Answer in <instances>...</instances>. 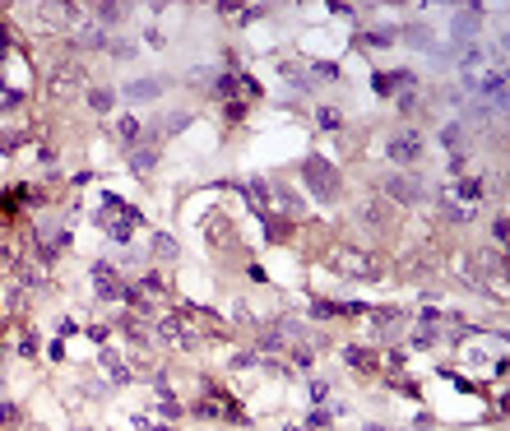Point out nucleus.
<instances>
[{"label":"nucleus","instance_id":"nucleus-1","mask_svg":"<svg viewBox=\"0 0 510 431\" xmlns=\"http://www.w3.org/2000/svg\"><path fill=\"white\" fill-rule=\"evenodd\" d=\"M302 176H307L311 195H316L320 204H329V200H334V190H339V181H334V172H329V163H325V158H307V167H302Z\"/></svg>","mask_w":510,"mask_h":431},{"label":"nucleus","instance_id":"nucleus-3","mask_svg":"<svg viewBox=\"0 0 510 431\" xmlns=\"http://www.w3.org/2000/svg\"><path fill=\"white\" fill-rule=\"evenodd\" d=\"M158 334H163L172 348H200V334H195L190 324H181V315H163V320H158Z\"/></svg>","mask_w":510,"mask_h":431},{"label":"nucleus","instance_id":"nucleus-2","mask_svg":"<svg viewBox=\"0 0 510 431\" xmlns=\"http://www.w3.org/2000/svg\"><path fill=\"white\" fill-rule=\"evenodd\" d=\"M329 264L343 269L348 278H371V260L357 246H334V250H329Z\"/></svg>","mask_w":510,"mask_h":431},{"label":"nucleus","instance_id":"nucleus-10","mask_svg":"<svg viewBox=\"0 0 510 431\" xmlns=\"http://www.w3.org/2000/svg\"><path fill=\"white\" fill-rule=\"evenodd\" d=\"M348 362H353L357 371H376V367H381V362H376V357L367 353V348H348Z\"/></svg>","mask_w":510,"mask_h":431},{"label":"nucleus","instance_id":"nucleus-6","mask_svg":"<svg viewBox=\"0 0 510 431\" xmlns=\"http://www.w3.org/2000/svg\"><path fill=\"white\" fill-rule=\"evenodd\" d=\"M417 154H422V135H413V130H403V135L390 139V158H394V163H413Z\"/></svg>","mask_w":510,"mask_h":431},{"label":"nucleus","instance_id":"nucleus-15","mask_svg":"<svg viewBox=\"0 0 510 431\" xmlns=\"http://www.w3.org/2000/svg\"><path fill=\"white\" fill-rule=\"evenodd\" d=\"M89 107H93V111H107V107H111V93H102V89L89 93Z\"/></svg>","mask_w":510,"mask_h":431},{"label":"nucleus","instance_id":"nucleus-19","mask_svg":"<svg viewBox=\"0 0 510 431\" xmlns=\"http://www.w3.org/2000/svg\"><path fill=\"white\" fill-rule=\"evenodd\" d=\"M214 93H218V98H232V93H237V79H218Z\"/></svg>","mask_w":510,"mask_h":431},{"label":"nucleus","instance_id":"nucleus-14","mask_svg":"<svg viewBox=\"0 0 510 431\" xmlns=\"http://www.w3.org/2000/svg\"><path fill=\"white\" fill-rule=\"evenodd\" d=\"M446 214L455 218V223H468V218H473V209H468L464 200H446Z\"/></svg>","mask_w":510,"mask_h":431},{"label":"nucleus","instance_id":"nucleus-5","mask_svg":"<svg viewBox=\"0 0 510 431\" xmlns=\"http://www.w3.org/2000/svg\"><path fill=\"white\" fill-rule=\"evenodd\" d=\"M93 278H98V297H102V302H121V297L130 293V288H125L121 278L111 274L107 264H98V269H93Z\"/></svg>","mask_w":510,"mask_h":431},{"label":"nucleus","instance_id":"nucleus-13","mask_svg":"<svg viewBox=\"0 0 510 431\" xmlns=\"http://www.w3.org/2000/svg\"><path fill=\"white\" fill-rule=\"evenodd\" d=\"M154 163H158L154 154H130V167H135V176H149V172H154Z\"/></svg>","mask_w":510,"mask_h":431},{"label":"nucleus","instance_id":"nucleus-23","mask_svg":"<svg viewBox=\"0 0 510 431\" xmlns=\"http://www.w3.org/2000/svg\"><path fill=\"white\" fill-rule=\"evenodd\" d=\"M367 431H385V427H367Z\"/></svg>","mask_w":510,"mask_h":431},{"label":"nucleus","instance_id":"nucleus-4","mask_svg":"<svg viewBox=\"0 0 510 431\" xmlns=\"http://www.w3.org/2000/svg\"><path fill=\"white\" fill-rule=\"evenodd\" d=\"M79 79H84V70H79L75 61H61L56 75H51V93H56V98H70V89H79Z\"/></svg>","mask_w":510,"mask_h":431},{"label":"nucleus","instance_id":"nucleus-21","mask_svg":"<svg viewBox=\"0 0 510 431\" xmlns=\"http://www.w3.org/2000/svg\"><path fill=\"white\" fill-rule=\"evenodd\" d=\"M135 427L139 431H172V427H154V422H144V417H135Z\"/></svg>","mask_w":510,"mask_h":431},{"label":"nucleus","instance_id":"nucleus-20","mask_svg":"<svg viewBox=\"0 0 510 431\" xmlns=\"http://www.w3.org/2000/svg\"><path fill=\"white\" fill-rule=\"evenodd\" d=\"M19 144H24V130H10V135L0 139V149H19Z\"/></svg>","mask_w":510,"mask_h":431},{"label":"nucleus","instance_id":"nucleus-11","mask_svg":"<svg viewBox=\"0 0 510 431\" xmlns=\"http://www.w3.org/2000/svg\"><path fill=\"white\" fill-rule=\"evenodd\" d=\"M116 139H121V144H135V139H139V121H135V116H121V125H116Z\"/></svg>","mask_w":510,"mask_h":431},{"label":"nucleus","instance_id":"nucleus-22","mask_svg":"<svg viewBox=\"0 0 510 431\" xmlns=\"http://www.w3.org/2000/svg\"><path fill=\"white\" fill-rule=\"evenodd\" d=\"M0 56H5V24H0Z\"/></svg>","mask_w":510,"mask_h":431},{"label":"nucleus","instance_id":"nucleus-16","mask_svg":"<svg viewBox=\"0 0 510 431\" xmlns=\"http://www.w3.org/2000/svg\"><path fill=\"white\" fill-rule=\"evenodd\" d=\"M459 195H464V200H478V195H482V181H473V176L459 181Z\"/></svg>","mask_w":510,"mask_h":431},{"label":"nucleus","instance_id":"nucleus-12","mask_svg":"<svg viewBox=\"0 0 510 431\" xmlns=\"http://www.w3.org/2000/svg\"><path fill=\"white\" fill-rule=\"evenodd\" d=\"M125 93H130L135 102H144V98H154V93H158V79H139V84H130Z\"/></svg>","mask_w":510,"mask_h":431},{"label":"nucleus","instance_id":"nucleus-9","mask_svg":"<svg viewBox=\"0 0 510 431\" xmlns=\"http://www.w3.org/2000/svg\"><path fill=\"white\" fill-rule=\"evenodd\" d=\"M218 15L223 19H237V24H246V19H260L255 5H218Z\"/></svg>","mask_w":510,"mask_h":431},{"label":"nucleus","instance_id":"nucleus-7","mask_svg":"<svg viewBox=\"0 0 510 431\" xmlns=\"http://www.w3.org/2000/svg\"><path fill=\"white\" fill-rule=\"evenodd\" d=\"M385 190L394 195V200H403V204H408V200H422V185H417L413 176H390Z\"/></svg>","mask_w":510,"mask_h":431},{"label":"nucleus","instance_id":"nucleus-8","mask_svg":"<svg viewBox=\"0 0 510 431\" xmlns=\"http://www.w3.org/2000/svg\"><path fill=\"white\" fill-rule=\"evenodd\" d=\"M102 367H107V376L116 380V385H125V380H130V367H125L116 353H102Z\"/></svg>","mask_w":510,"mask_h":431},{"label":"nucleus","instance_id":"nucleus-18","mask_svg":"<svg viewBox=\"0 0 510 431\" xmlns=\"http://www.w3.org/2000/svg\"><path fill=\"white\" fill-rule=\"evenodd\" d=\"M320 125H325V130H339V111H334V107H320Z\"/></svg>","mask_w":510,"mask_h":431},{"label":"nucleus","instance_id":"nucleus-17","mask_svg":"<svg viewBox=\"0 0 510 431\" xmlns=\"http://www.w3.org/2000/svg\"><path fill=\"white\" fill-rule=\"evenodd\" d=\"M154 250L163 255V260H172V255H176V241H172V237H158V241H154Z\"/></svg>","mask_w":510,"mask_h":431}]
</instances>
